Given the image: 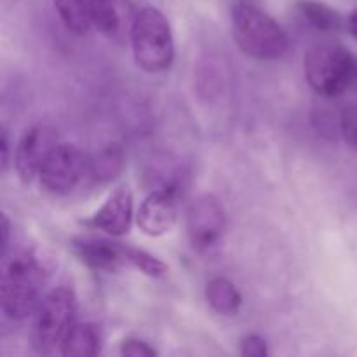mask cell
Returning <instances> with one entry per match:
<instances>
[{"label": "cell", "instance_id": "6da1fadb", "mask_svg": "<svg viewBox=\"0 0 357 357\" xmlns=\"http://www.w3.org/2000/svg\"><path fill=\"white\" fill-rule=\"evenodd\" d=\"M44 271L30 248H13L2 253L0 303L9 319L23 321L37 310Z\"/></svg>", "mask_w": 357, "mask_h": 357}, {"label": "cell", "instance_id": "7a4b0ae2", "mask_svg": "<svg viewBox=\"0 0 357 357\" xmlns=\"http://www.w3.org/2000/svg\"><path fill=\"white\" fill-rule=\"evenodd\" d=\"M234 40L246 56L260 61H275L288 52L289 38L284 28L251 2L236 3L232 10Z\"/></svg>", "mask_w": 357, "mask_h": 357}, {"label": "cell", "instance_id": "3957f363", "mask_svg": "<svg viewBox=\"0 0 357 357\" xmlns=\"http://www.w3.org/2000/svg\"><path fill=\"white\" fill-rule=\"evenodd\" d=\"M303 73L317 94L338 98L357 87V56L340 44H316L303 56Z\"/></svg>", "mask_w": 357, "mask_h": 357}, {"label": "cell", "instance_id": "277c9868", "mask_svg": "<svg viewBox=\"0 0 357 357\" xmlns=\"http://www.w3.org/2000/svg\"><path fill=\"white\" fill-rule=\"evenodd\" d=\"M136 65L149 73H159L174 61V40L167 17L157 7H142L131 30Z\"/></svg>", "mask_w": 357, "mask_h": 357}, {"label": "cell", "instance_id": "5b68a950", "mask_svg": "<svg viewBox=\"0 0 357 357\" xmlns=\"http://www.w3.org/2000/svg\"><path fill=\"white\" fill-rule=\"evenodd\" d=\"M77 298L66 286L51 289L38 303L33 323V347L40 354H49L61 347L63 340L75 324Z\"/></svg>", "mask_w": 357, "mask_h": 357}, {"label": "cell", "instance_id": "8992f818", "mask_svg": "<svg viewBox=\"0 0 357 357\" xmlns=\"http://www.w3.org/2000/svg\"><path fill=\"white\" fill-rule=\"evenodd\" d=\"M89 162L80 146L73 143H59L38 173L42 188L54 195L70 194L89 171Z\"/></svg>", "mask_w": 357, "mask_h": 357}, {"label": "cell", "instance_id": "52a82bcc", "mask_svg": "<svg viewBox=\"0 0 357 357\" xmlns=\"http://www.w3.org/2000/svg\"><path fill=\"white\" fill-rule=\"evenodd\" d=\"M227 229V211L216 195L202 194L187 209V234L192 248L208 253L218 246Z\"/></svg>", "mask_w": 357, "mask_h": 357}, {"label": "cell", "instance_id": "ba28073f", "mask_svg": "<svg viewBox=\"0 0 357 357\" xmlns=\"http://www.w3.org/2000/svg\"><path fill=\"white\" fill-rule=\"evenodd\" d=\"M58 145V131L51 126L37 124L28 129L17 143L14 155V164L21 180L28 183L37 178L47 157Z\"/></svg>", "mask_w": 357, "mask_h": 357}, {"label": "cell", "instance_id": "9c48e42d", "mask_svg": "<svg viewBox=\"0 0 357 357\" xmlns=\"http://www.w3.org/2000/svg\"><path fill=\"white\" fill-rule=\"evenodd\" d=\"M176 194L173 187H166L146 195L136 216L139 230L145 236L160 237L173 230L178 218Z\"/></svg>", "mask_w": 357, "mask_h": 357}, {"label": "cell", "instance_id": "30bf717a", "mask_svg": "<svg viewBox=\"0 0 357 357\" xmlns=\"http://www.w3.org/2000/svg\"><path fill=\"white\" fill-rule=\"evenodd\" d=\"M91 229L122 237L131 232L132 227V194L128 187H119L112 192L105 204L87 220Z\"/></svg>", "mask_w": 357, "mask_h": 357}, {"label": "cell", "instance_id": "8fae6325", "mask_svg": "<svg viewBox=\"0 0 357 357\" xmlns=\"http://www.w3.org/2000/svg\"><path fill=\"white\" fill-rule=\"evenodd\" d=\"M136 14L132 0H94L93 26L105 37L122 42L131 37Z\"/></svg>", "mask_w": 357, "mask_h": 357}, {"label": "cell", "instance_id": "7c38bea8", "mask_svg": "<svg viewBox=\"0 0 357 357\" xmlns=\"http://www.w3.org/2000/svg\"><path fill=\"white\" fill-rule=\"evenodd\" d=\"M72 250L82 264L94 271L119 272L128 265L126 260V246L110 243L103 239H75Z\"/></svg>", "mask_w": 357, "mask_h": 357}, {"label": "cell", "instance_id": "4fadbf2b", "mask_svg": "<svg viewBox=\"0 0 357 357\" xmlns=\"http://www.w3.org/2000/svg\"><path fill=\"white\" fill-rule=\"evenodd\" d=\"M100 330L91 323H75L63 340L59 352L65 357H93L100 354Z\"/></svg>", "mask_w": 357, "mask_h": 357}, {"label": "cell", "instance_id": "5bb4252c", "mask_svg": "<svg viewBox=\"0 0 357 357\" xmlns=\"http://www.w3.org/2000/svg\"><path fill=\"white\" fill-rule=\"evenodd\" d=\"M206 300L220 316H236L243 307V295L227 278H215L208 282Z\"/></svg>", "mask_w": 357, "mask_h": 357}, {"label": "cell", "instance_id": "9a60e30c", "mask_svg": "<svg viewBox=\"0 0 357 357\" xmlns=\"http://www.w3.org/2000/svg\"><path fill=\"white\" fill-rule=\"evenodd\" d=\"M59 20L70 31L84 35L93 26L94 0H52Z\"/></svg>", "mask_w": 357, "mask_h": 357}, {"label": "cell", "instance_id": "2e32d148", "mask_svg": "<svg viewBox=\"0 0 357 357\" xmlns=\"http://www.w3.org/2000/svg\"><path fill=\"white\" fill-rule=\"evenodd\" d=\"M296 9L310 26L324 33H335L342 28L340 14L326 3L316 2V0H298Z\"/></svg>", "mask_w": 357, "mask_h": 357}, {"label": "cell", "instance_id": "e0dca14e", "mask_svg": "<svg viewBox=\"0 0 357 357\" xmlns=\"http://www.w3.org/2000/svg\"><path fill=\"white\" fill-rule=\"evenodd\" d=\"M124 152H122L121 145L112 143V145L105 146L96 157L89 162V173L96 181H110L117 178L124 169Z\"/></svg>", "mask_w": 357, "mask_h": 357}, {"label": "cell", "instance_id": "ac0fdd59", "mask_svg": "<svg viewBox=\"0 0 357 357\" xmlns=\"http://www.w3.org/2000/svg\"><path fill=\"white\" fill-rule=\"evenodd\" d=\"M126 260H128V265L138 268L149 278L160 279L167 274V265L162 260L146 253V251L138 250V248L126 246Z\"/></svg>", "mask_w": 357, "mask_h": 357}, {"label": "cell", "instance_id": "d6986e66", "mask_svg": "<svg viewBox=\"0 0 357 357\" xmlns=\"http://www.w3.org/2000/svg\"><path fill=\"white\" fill-rule=\"evenodd\" d=\"M340 128L345 142L357 152V105H349L344 108L340 117Z\"/></svg>", "mask_w": 357, "mask_h": 357}, {"label": "cell", "instance_id": "ffe728a7", "mask_svg": "<svg viewBox=\"0 0 357 357\" xmlns=\"http://www.w3.org/2000/svg\"><path fill=\"white\" fill-rule=\"evenodd\" d=\"M241 356L244 357H267V342L260 335H248L241 340Z\"/></svg>", "mask_w": 357, "mask_h": 357}, {"label": "cell", "instance_id": "44dd1931", "mask_svg": "<svg viewBox=\"0 0 357 357\" xmlns=\"http://www.w3.org/2000/svg\"><path fill=\"white\" fill-rule=\"evenodd\" d=\"M121 354L128 357H153L157 356V351L150 347L146 342L138 340V338H128V340L122 342Z\"/></svg>", "mask_w": 357, "mask_h": 357}, {"label": "cell", "instance_id": "7402d4cb", "mask_svg": "<svg viewBox=\"0 0 357 357\" xmlns=\"http://www.w3.org/2000/svg\"><path fill=\"white\" fill-rule=\"evenodd\" d=\"M9 234H10L9 218H7L6 215H2V253L9 250Z\"/></svg>", "mask_w": 357, "mask_h": 357}, {"label": "cell", "instance_id": "603a6c76", "mask_svg": "<svg viewBox=\"0 0 357 357\" xmlns=\"http://www.w3.org/2000/svg\"><path fill=\"white\" fill-rule=\"evenodd\" d=\"M0 152H2V171H6L7 164H9V143H7L6 132H2V145H0Z\"/></svg>", "mask_w": 357, "mask_h": 357}, {"label": "cell", "instance_id": "cb8c5ba5", "mask_svg": "<svg viewBox=\"0 0 357 357\" xmlns=\"http://www.w3.org/2000/svg\"><path fill=\"white\" fill-rule=\"evenodd\" d=\"M347 24H349V31H351V35L357 40V9L351 14V16H349Z\"/></svg>", "mask_w": 357, "mask_h": 357}]
</instances>
